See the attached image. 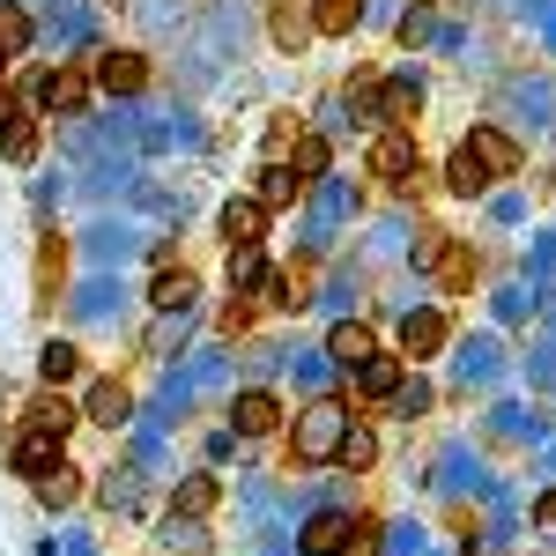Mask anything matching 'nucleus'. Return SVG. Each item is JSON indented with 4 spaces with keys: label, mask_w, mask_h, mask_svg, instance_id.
Segmentation results:
<instances>
[{
    "label": "nucleus",
    "mask_w": 556,
    "mask_h": 556,
    "mask_svg": "<svg viewBox=\"0 0 556 556\" xmlns=\"http://www.w3.org/2000/svg\"><path fill=\"white\" fill-rule=\"evenodd\" d=\"M342 430H349V408H342V401H312V408L298 416V430H290V460H298V468H319V460H334Z\"/></svg>",
    "instance_id": "nucleus-1"
},
{
    "label": "nucleus",
    "mask_w": 556,
    "mask_h": 556,
    "mask_svg": "<svg viewBox=\"0 0 556 556\" xmlns=\"http://www.w3.org/2000/svg\"><path fill=\"white\" fill-rule=\"evenodd\" d=\"M371 178L401 186V193H416V186H424V164H416V134L386 127L379 141H371Z\"/></svg>",
    "instance_id": "nucleus-2"
},
{
    "label": "nucleus",
    "mask_w": 556,
    "mask_h": 556,
    "mask_svg": "<svg viewBox=\"0 0 556 556\" xmlns=\"http://www.w3.org/2000/svg\"><path fill=\"white\" fill-rule=\"evenodd\" d=\"M38 104L52 112V119H75L89 104V75L83 67H52V75H38Z\"/></svg>",
    "instance_id": "nucleus-3"
},
{
    "label": "nucleus",
    "mask_w": 556,
    "mask_h": 556,
    "mask_svg": "<svg viewBox=\"0 0 556 556\" xmlns=\"http://www.w3.org/2000/svg\"><path fill=\"white\" fill-rule=\"evenodd\" d=\"M275 424H282V401H275L267 386H245V393L230 401V430H238V438H267Z\"/></svg>",
    "instance_id": "nucleus-4"
},
{
    "label": "nucleus",
    "mask_w": 556,
    "mask_h": 556,
    "mask_svg": "<svg viewBox=\"0 0 556 556\" xmlns=\"http://www.w3.org/2000/svg\"><path fill=\"white\" fill-rule=\"evenodd\" d=\"M60 445H67V438H52V430H38V424H30L23 438H15V453H8V460H15V475H30V482H38V475H52L60 460H67Z\"/></svg>",
    "instance_id": "nucleus-5"
},
{
    "label": "nucleus",
    "mask_w": 556,
    "mask_h": 556,
    "mask_svg": "<svg viewBox=\"0 0 556 556\" xmlns=\"http://www.w3.org/2000/svg\"><path fill=\"white\" fill-rule=\"evenodd\" d=\"M468 156H475L490 178H513V172H519V141H513L505 127H475V134H468Z\"/></svg>",
    "instance_id": "nucleus-6"
},
{
    "label": "nucleus",
    "mask_w": 556,
    "mask_h": 556,
    "mask_svg": "<svg viewBox=\"0 0 556 556\" xmlns=\"http://www.w3.org/2000/svg\"><path fill=\"white\" fill-rule=\"evenodd\" d=\"M401 379H408V371H401V356H379V349H371L364 364H349V386H356L364 401H386Z\"/></svg>",
    "instance_id": "nucleus-7"
},
{
    "label": "nucleus",
    "mask_w": 556,
    "mask_h": 556,
    "mask_svg": "<svg viewBox=\"0 0 556 556\" xmlns=\"http://www.w3.org/2000/svg\"><path fill=\"white\" fill-rule=\"evenodd\" d=\"M298 549L304 556H342L349 549V513H312L304 534H298Z\"/></svg>",
    "instance_id": "nucleus-8"
},
{
    "label": "nucleus",
    "mask_w": 556,
    "mask_h": 556,
    "mask_svg": "<svg viewBox=\"0 0 556 556\" xmlns=\"http://www.w3.org/2000/svg\"><path fill=\"white\" fill-rule=\"evenodd\" d=\"M127 416H134V401H127V386H119V379H97V386H89V401H83V424L119 430Z\"/></svg>",
    "instance_id": "nucleus-9"
},
{
    "label": "nucleus",
    "mask_w": 556,
    "mask_h": 556,
    "mask_svg": "<svg viewBox=\"0 0 556 556\" xmlns=\"http://www.w3.org/2000/svg\"><path fill=\"white\" fill-rule=\"evenodd\" d=\"M267 30H275V45H282V52H304V45L319 38V30H312V8H304V0H275Z\"/></svg>",
    "instance_id": "nucleus-10"
},
{
    "label": "nucleus",
    "mask_w": 556,
    "mask_h": 556,
    "mask_svg": "<svg viewBox=\"0 0 556 556\" xmlns=\"http://www.w3.org/2000/svg\"><path fill=\"white\" fill-rule=\"evenodd\" d=\"M0 156H8V164H30V156H38V119H23L8 97H0Z\"/></svg>",
    "instance_id": "nucleus-11"
},
{
    "label": "nucleus",
    "mask_w": 556,
    "mask_h": 556,
    "mask_svg": "<svg viewBox=\"0 0 556 556\" xmlns=\"http://www.w3.org/2000/svg\"><path fill=\"white\" fill-rule=\"evenodd\" d=\"M260 230H267V201H260V193H238V201L223 208V238H230V245H260Z\"/></svg>",
    "instance_id": "nucleus-12"
},
{
    "label": "nucleus",
    "mask_w": 556,
    "mask_h": 556,
    "mask_svg": "<svg viewBox=\"0 0 556 556\" xmlns=\"http://www.w3.org/2000/svg\"><path fill=\"white\" fill-rule=\"evenodd\" d=\"M97 83L112 89V97H134V89L149 83V60H141V52H104V60H97Z\"/></svg>",
    "instance_id": "nucleus-13"
},
{
    "label": "nucleus",
    "mask_w": 556,
    "mask_h": 556,
    "mask_svg": "<svg viewBox=\"0 0 556 556\" xmlns=\"http://www.w3.org/2000/svg\"><path fill=\"white\" fill-rule=\"evenodd\" d=\"M416 112H424V89H416V83H386L379 89V119H386V127L416 134Z\"/></svg>",
    "instance_id": "nucleus-14"
},
{
    "label": "nucleus",
    "mask_w": 556,
    "mask_h": 556,
    "mask_svg": "<svg viewBox=\"0 0 556 556\" xmlns=\"http://www.w3.org/2000/svg\"><path fill=\"white\" fill-rule=\"evenodd\" d=\"M193 298H201V282H193V267H164V275L149 282V304H156V312H186Z\"/></svg>",
    "instance_id": "nucleus-15"
},
{
    "label": "nucleus",
    "mask_w": 556,
    "mask_h": 556,
    "mask_svg": "<svg viewBox=\"0 0 556 556\" xmlns=\"http://www.w3.org/2000/svg\"><path fill=\"white\" fill-rule=\"evenodd\" d=\"M401 349L408 356H438L445 349V312H408L401 319Z\"/></svg>",
    "instance_id": "nucleus-16"
},
{
    "label": "nucleus",
    "mask_w": 556,
    "mask_h": 556,
    "mask_svg": "<svg viewBox=\"0 0 556 556\" xmlns=\"http://www.w3.org/2000/svg\"><path fill=\"white\" fill-rule=\"evenodd\" d=\"M364 23V0H312V30L319 38H349Z\"/></svg>",
    "instance_id": "nucleus-17"
},
{
    "label": "nucleus",
    "mask_w": 556,
    "mask_h": 556,
    "mask_svg": "<svg viewBox=\"0 0 556 556\" xmlns=\"http://www.w3.org/2000/svg\"><path fill=\"white\" fill-rule=\"evenodd\" d=\"M327 356H334V364H364V356H371V327H364V319H342V327H334V334H327Z\"/></svg>",
    "instance_id": "nucleus-18"
},
{
    "label": "nucleus",
    "mask_w": 556,
    "mask_h": 556,
    "mask_svg": "<svg viewBox=\"0 0 556 556\" xmlns=\"http://www.w3.org/2000/svg\"><path fill=\"white\" fill-rule=\"evenodd\" d=\"M30 424L52 430V438H67V430L83 424V408H75V401H60V393H38V401H30Z\"/></svg>",
    "instance_id": "nucleus-19"
},
{
    "label": "nucleus",
    "mask_w": 556,
    "mask_h": 556,
    "mask_svg": "<svg viewBox=\"0 0 556 556\" xmlns=\"http://www.w3.org/2000/svg\"><path fill=\"white\" fill-rule=\"evenodd\" d=\"M75 371H83V349H75V342H45L38 349V379L45 386H67Z\"/></svg>",
    "instance_id": "nucleus-20"
},
{
    "label": "nucleus",
    "mask_w": 556,
    "mask_h": 556,
    "mask_svg": "<svg viewBox=\"0 0 556 556\" xmlns=\"http://www.w3.org/2000/svg\"><path fill=\"white\" fill-rule=\"evenodd\" d=\"M445 186H453L460 201H475V193H490V172H482V164L468 156V141L453 149V164H445Z\"/></svg>",
    "instance_id": "nucleus-21"
},
{
    "label": "nucleus",
    "mask_w": 556,
    "mask_h": 556,
    "mask_svg": "<svg viewBox=\"0 0 556 556\" xmlns=\"http://www.w3.org/2000/svg\"><path fill=\"white\" fill-rule=\"evenodd\" d=\"M60 275H67V245H60V230L38 245V304L60 298Z\"/></svg>",
    "instance_id": "nucleus-22"
},
{
    "label": "nucleus",
    "mask_w": 556,
    "mask_h": 556,
    "mask_svg": "<svg viewBox=\"0 0 556 556\" xmlns=\"http://www.w3.org/2000/svg\"><path fill=\"white\" fill-rule=\"evenodd\" d=\"M334 460H342L349 475H364L371 460H379V438H371L364 424H349V430H342V445H334Z\"/></svg>",
    "instance_id": "nucleus-23"
},
{
    "label": "nucleus",
    "mask_w": 556,
    "mask_h": 556,
    "mask_svg": "<svg viewBox=\"0 0 556 556\" xmlns=\"http://www.w3.org/2000/svg\"><path fill=\"white\" fill-rule=\"evenodd\" d=\"M438 282H445V290H468V282H475V245L445 238V253H438Z\"/></svg>",
    "instance_id": "nucleus-24"
},
{
    "label": "nucleus",
    "mask_w": 556,
    "mask_h": 556,
    "mask_svg": "<svg viewBox=\"0 0 556 556\" xmlns=\"http://www.w3.org/2000/svg\"><path fill=\"white\" fill-rule=\"evenodd\" d=\"M298 186H304V178L290 172V164H267V172H260V201H267V215L290 208V201H298Z\"/></svg>",
    "instance_id": "nucleus-25"
},
{
    "label": "nucleus",
    "mask_w": 556,
    "mask_h": 556,
    "mask_svg": "<svg viewBox=\"0 0 556 556\" xmlns=\"http://www.w3.org/2000/svg\"><path fill=\"white\" fill-rule=\"evenodd\" d=\"M215 497H223V482H215V475H186V482H178V513H186V519L215 513Z\"/></svg>",
    "instance_id": "nucleus-26"
},
{
    "label": "nucleus",
    "mask_w": 556,
    "mask_h": 556,
    "mask_svg": "<svg viewBox=\"0 0 556 556\" xmlns=\"http://www.w3.org/2000/svg\"><path fill=\"white\" fill-rule=\"evenodd\" d=\"M15 52H30V15L15 0H0V60H15Z\"/></svg>",
    "instance_id": "nucleus-27"
},
{
    "label": "nucleus",
    "mask_w": 556,
    "mask_h": 556,
    "mask_svg": "<svg viewBox=\"0 0 556 556\" xmlns=\"http://www.w3.org/2000/svg\"><path fill=\"white\" fill-rule=\"evenodd\" d=\"M38 497H45V505H75V497H83V475L60 460L52 475H38Z\"/></svg>",
    "instance_id": "nucleus-28"
},
{
    "label": "nucleus",
    "mask_w": 556,
    "mask_h": 556,
    "mask_svg": "<svg viewBox=\"0 0 556 556\" xmlns=\"http://www.w3.org/2000/svg\"><path fill=\"white\" fill-rule=\"evenodd\" d=\"M290 164H298V178H327V141L319 134H298L290 141Z\"/></svg>",
    "instance_id": "nucleus-29"
},
{
    "label": "nucleus",
    "mask_w": 556,
    "mask_h": 556,
    "mask_svg": "<svg viewBox=\"0 0 556 556\" xmlns=\"http://www.w3.org/2000/svg\"><path fill=\"white\" fill-rule=\"evenodd\" d=\"M386 401H393V416H424V408H430V386L424 379H401Z\"/></svg>",
    "instance_id": "nucleus-30"
},
{
    "label": "nucleus",
    "mask_w": 556,
    "mask_h": 556,
    "mask_svg": "<svg viewBox=\"0 0 556 556\" xmlns=\"http://www.w3.org/2000/svg\"><path fill=\"white\" fill-rule=\"evenodd\" d=\"M379 89H386V75H371V67H364V75H356V83H349V104H356V112H371V119H379Z\"/></svg>",
    "instance_id": "nucleus-31"
},
{
    "label": "nucleus",
    "mask_w": 556,
    "mask_h": 556,
    "mask_svg": "<svg viewBox=\"0 0 556 556\" xmlns=\"http://www.w3.org/2000/svg\"><path fill=\"white\" fill-rule=\"evenodd\" d=\"M260 275H267L260 245H230V282H260Z\"/></svg>",
    "instance_id": "nucleus-32"
},
{
    "label": "nucleus",
    "mask_w": 556,
    "mask_h": 556,
    "mask_svg": "<svg viewBox=\"0 0 556 556\" xmlns=\"http://www.w3.org/2000/svg\"><path fill=\"white\" fill-rule=\"evenodd\" d=\"M534 519H542V527H556V490L542 497V505H534Z\"/></svg>",
    "instance_id": "nucleus-33"
}]
</instances>
